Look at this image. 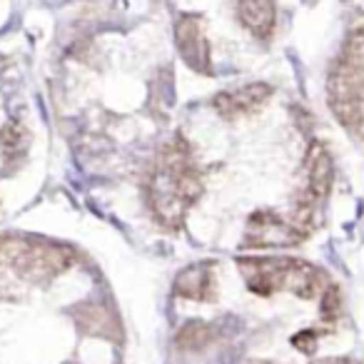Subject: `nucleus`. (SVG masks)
<instances>
[{
  "instance_id": "4",
  "label": "nucleus",
  "mask_w": 364,
  "mask_h": 364,
  "mask_svg": "<svg viewBox=\"0 0 364 364\" xmlns=\"http://www.w3.org/2000/svg\"><path fill=\"white\" fill-rule=\"evenodd\" d=\"M272 95V87L264 82H247V85L230 87L213 97V107L225 120H237V117L252 115L255 110L264 105Z\"/></svg>"
},
{
  "instance_id": "5",
  "label": "nucleus",
  "mask_w": 364,
  "mask_h": 364,
  "mask_svg": "<svg viewBox=\"0 0 364 364\" xmlns=\"http://www.w3.org/2000/svg\"><path fill=\"white\" fill-rule=\"evenodd\" d=\"M237 21L247 33H252L257 41H269L277 23V6L274 0H235Z\"/></svg>"
},
{
  "instance_id": "2",
  "label": "nucleus",
  "mask_w": 364,
  "mask_h": 364,
  "mask_svg": "<svg viewBox=\"0 0 364 364\" xmlns=\"http://www.w3.org/2000/svg\"><path fill=\"white\" fill-rule=\"evenodd\" d=\"M237 267L250 292L269 297L274 292H292L302 299L322 297L332 284L327 274L304 259L292 257H242Z\"/></svg>"
},
{
  "instance_id": "1",
  "label": "nucleus",
  "mask_w": 364,
  "mask_h": 364,
  "mask_svg": "<svg viewBox=\"0 0 364 364\" xmlns=\"http://www.w3.org/2000/svg\"><path fill=\"white\" fill-rule=\"evenodd\" d=\"M200 195H203V175L193 160V150L180 135L172 137L160 147L147 177V205L152 210V218L162 228L177 230Z\"/></svg>"
},
{
  "instance_id": "3",
  "label": "nucleus",
  "mask_w": 364,
  "mask_h": 364,
  "mask_svg": "<svg viewBox=\"0 0 364 364\" xmlns=\"http://www.w3.org/2000/svg\"><path fill=\"white\" fill-rule=\"evenodd\" d=\"M175 43L177 50H180V58L190 70L203 73V75L213 73V53H210V43L205 38L203 18L195 16V13H185V16L177 18Z\"/></svg>"
},
{
  "instance_id": "6",
  "label": "nucleus",
  "mask_w": 364,
  "mask_h": 364,
  "mask_svg": "<svg viewBox=\"0 0 364 364\" xmlns=\"http://www.w3.org/2000/svg\"><path fill=\"white\" fill-rule=\"evenodd\" d=\"M175 292L185 299L210 302L215 297V267L210 262H203L182 269L175 279Z\"/></svg>"
}]
</instances>
